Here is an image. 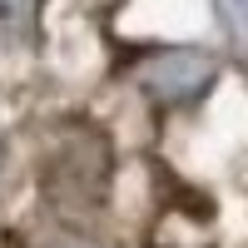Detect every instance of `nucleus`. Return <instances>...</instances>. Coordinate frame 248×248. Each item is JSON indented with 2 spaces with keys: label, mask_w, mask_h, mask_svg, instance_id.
<instances>
[{
  "label": "nucleus",
  "mask_w": 248,
  "mask_h": 248,
  "mask_svg": "<svg viewBox=\"0 0 248 248\" xmlns=\"http://www.w3.org/2000/svg\"><path fill=\"white\" fill-rule=\"evenodd\" d=\"M55 248H94V243H85V238H65V243H55Z\"/></svg>",
  "instance_id": "4"
},
{
  "label": "nucleus",
  "mask_w": 248,
  "mask_h": 248,
  "mask_svg": "<svg viewBox=\"0 0 248 248\" xmlns=\"http://www.w3.org/2000/svg\"><path fill=\"white\" fill-rule=\"evenodd\" d=\"M209 79H214V60L199 50H164L139 70V85L154 105H184L209 90Z\"/></svg>",
  "instance_id": "2"
},
{
  "label": "nucleus",
  "mask_w": 248,
  "mask_h": 248,
  "mask_svg": "<svg viewBox=\"0 0 248 248\" xmlns=\"http://www.w3.org/2000/svg\"><path fill=\"white\" fill-rule=\"evenodd\" d=\"M0 159H5V144H0Z\"/></svg>",
  "instance_id": "5"
},
{
  "label": "nucleus",
  "mask_w": 248,
  "mask_h": 248,
  "mask_svg": "<svg viewBox=\"0 0 248 248\" xmlns=\"http://www.w3.org/2000/svg\"><path fill=\"white\" fill-rule=\"evenodd\" d=\"M109 139L105 129L94 124H65L55 134L50 154H45V184L50 203H60L65 214H79V209H99L105 203V189H109Z\"/></svg>",
  "instance_id": "1"
},
{
  "label": "nucleus",
  "mask_w": 248,
  "mask_h": 248,
  "mask_svg": "<svg viewBox=\"0 0 248 248\" xmlns=\"http://www.w3.org/2000/svg\"><path fill=\"white\" fill-rule=\"evenodd\" d=\"M35 0H0V35H30Z\"/></svg>",
  "instance_id": "3"
}]
</instances>
